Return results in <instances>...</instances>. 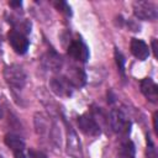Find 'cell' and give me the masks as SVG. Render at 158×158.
Wrapping results in <instances>:
<instances>
[{
  "label": "cell",
  "instance_id": "6da1fadb",
  "mask_svg": "<svg viewBox=\"0 0 158 158\" xmlns=\"http://www.w3.org/2000/svg\"><path fill=\"white\" fill-rule=\"evenodd\" d=\"M4 79H5L6 84L9 86H11L12 89L21 90L26 84L27 75L21 65L10 64V65H6L4 69Z\"/></svg>",
  "mask_w": 158,
  "mask_h": 158
},
{
  "label": "cell",
  "instance_id": "7a4b0ae2",
  "mask_svg": "<svg viewBox=\"0 0 158 158\" xmlns=\"http://www.w3.org/2000/svg\"><path fill=\"white\" fill-rule=\"evenodd\" d=\"M133 14L139 20L154 21L158 17V7L153 1H136L133 2Z\"/></svg>",
  "mask_w": 158,
  "mask_h": 158
},
{
  "label": "cell",
  "instance_id": "3957f363",
  "mask_svg": "<svg viewBox=\"0 0 158 158\" xmlns=\"http://www.w3.org/2000/svg\"><path fill=\"white\" fill-rule=\"evenodd\" d=\"M109 121H110V126L114 130V132L118 135H125L130 132L131 122L127 118V116L123 114V111H121L120 109H114L110 111Z\"/></svg>",
  "mask_w": 158,
  "mask_h": 158
},
{
  "label": "cell",
  "instance_id": "277c9868",
  "mask_svg": "<svg viewBox=\"0 0 158 158\" xmlns=\"http://www.w3.org/2000/svg\"><path fill=\"white\" fill-rule=\"evenodd\" d=\"M7 40H9L10 46L17 54H25L27 52L30 41L27 40L25 33L16 31V30H10L7 33Z\"/></svg>",
  "mask_w": 158,
  "mask_h": 158
},
{
  "label": "cell",
  "instance_id": "5b68a950",
  "mask_svg": "<svg viewBox=\"0 0 158 158\" xmlns=\"http://www.w3.org/2000/svg\"><path fill=\"white\" fill-rule=\"evenodd\" d=\"M78 127L86 136L95 137V136H99L101 133L100 126L98 125L95 118L89 114H83L81 116L78 117Z\"/></svg>",
  "mask_w": 158,
  "mask_h": 158
},
{
  "label": "cell",
  "instance_id": "8992f818",
  "mask_svg": "<svg viewBox=\"0 0 158 158\" xmlns=\"http://www.w3.org/2000/svg\"><path fill=\"white\" fill-rule=\"evenodd\" d=\"M49 86L52 89V91L62 98H67L73 94L74 86L72 85V83L65 78V77H56L52 78L49 81Z\"/></svg>",
  "mask_w": 158,
  "mask_h": 158
},
{
  "label": "cell",
  "instance_id": "52a82bcc",
  "mask_svg": "<svg viewBox=\"0 0 158 158\" xmlns=\"http://www.w3.org/2000/svg\"><path fill=\"white\" fill-rule=\"evenodd\" d=\"M67 52L72 58H74L77 60L86 62L89 59V49H88L86 44L80 38H75V40L70 41Z\"/></svg>",
  "mask_w": 158,
  "mask_h": 158
},
{
  "label": "cell",
  "instance_id": "ba28073f",
  "mask_svg": "<svg viewBox=\"0 0 158 158\" xmlns=\"http://www.w3.org/2000/svg\"><path fill=\"white\" fill-rule=\"evenodd\" d=\"M5 144L14 152L15 158H26V156H25V142L17 135L7 133L5 136Z\"/></svg>",
  "mask_w": 158,
  "mask_h": 158
},
{
  "label": "cell",
  "instance_id": "9c48e42d",
  "mask_svg": "<svg viewBox=\"0 0 158 158\" xmlns=\"http://www.w3.org/2000/svg\"><path fill=\"white\" fill-rule=\"evenodd\" d=\"M142 94L146 96V99L153 104H157L158 101V86L151 78H144L139 84Z\"/></svg>",
  "mask_w": 158,
  "mask_h": 158
},
{
  "label": "cell",
  "instance_id": "30bf717a",
  "mask_svg": "<svg viewBox=\"0 0 158 158\" xmlns=\"http://www.w3.org/2000/svg\"><path fill=\"white\" fill-rule=\"evenodd\" d=\"M130 49H131V53L139 60H146L149 56V48H148L147 43L142 40H138V38L131 40Z\"/></svg>",
  "mask_w": 158,
  "mask_h": 158
},
{
  "label": "cell",
  "instance_id": "8fae6325",
  "mask_svg": "<svg viewBox=\"0 0 158 158\" xmlns=\"http://www.w3.org/2000/svg\"><path fill=\"white\" fill-rule=\"evenodd\" d=\"M42 64L51 70H58L62 67V58L54 51H48L42 58Z\"/></svg>",
  "mask_w": 158,
  "mask_h": 158
},
{
  "label": "cell",
  "instance_id": "7c38bea8",
  "mask_svg": "<svg viewBox=\"0 0 158 158\" xmlns=\"http://www.w3.org/2000/svg\"><path fill=\"white\" fill-rule=\"evenodd\" d=\"M65 78L72 83L73 86H83L85 84V80H86L84 70L81 68H77V67L72 68L69 70V75Z\"/></svg>",
  "mask_w": 158,
  "mask_h": 158
},
{
  "label": "cell",
  "instance_id": "4fadbf2b",
  "mask_svg": "<svg viewBox=\"0 0 158 158\" xmlns=\"http://www.w3.org/2000/svg\"><path fill=\"white\" fill-rule=\"evenodd\" d=\"M118 158H135V146L131 141H126L120 146Z\"/></svg>",
  "mask_w": 158,
  "mask_h": 158
},
{
  "label": "cell",
  "instance_id": "5bb4252c",
  "mask_svg": "<svg viewBox=\"0 0 158 158\" xmlns=\"http://www.w3.org/2000/svg\"><path fill=\"white\" fill-rule=\"evenodd\" d=\"M53 5H54V7H56L59 12H62V14H64V15H67V16H70V15H72V9H70V6L68 5V2H65V1H63V0H59V1H54Z\"/></svg>",
  "mask_w": 158,
  "mask_h": 158
},
{
  "label": "cell",
  "instance_id": "9a60e30c",
  "mask_svg": "<svg viewBox=\"0 0 158 158\" xmlns=\"http://www.w3.org/2000/svg\"><path fill=\"white\" fill-rule=\"evenodd\" d=\"M115 59H116V64H117L120 73L122 75H125V57L117 48H115Z\"/></svg>",
  "mask_w": 158,
  "mask_h": 158
},
{
  "label": "cell",
  "instance_id": "2e32d148",
  "mask_svg": "<svg viewBox=\"0 0 158 158\" xmlns=\"http://www.w3.org/2000/svg\"><path fill=\"white\" fill-rule=\"evenodd\" d=\"M147 158H158L156 147L149 137H147Z\"/></svg>",
  "mask_w": 158,
  "mask_h": 158
},
{
  "label": "cell",
  "instance_id": "e0dca14e",
  "mask_svg": "<svg viewBox=\"0 0 158 158\" xmlns=\"http://www.w3.org/2000/svg\"><path fill=\"white\" fill-rule=\"evenodd\" d=\"M28 158H48V157L43 152L31 148V149H28Z\"/></svg>",
  "mask_w": 158,
  "mask_h": 158
},
{
  "label": "cell",
  "instance_id": "ac0fdd59",
  "mask_svg": "<svg viewBox=\"0 0 158 158\" xmlns=\"http://www.w3.org/2000/svg\"><path fill=\"white\" fill-rule=\"evenodd\" d=\"M9 5L12 6V7H20V6L22 5V2H21V1H10Z\"/></svg>",
  "mask_w": 158,
  "mask_h": 158
},
{
  "label": "cell",
  "instance_id": "d6986e66",
  "mask_svg": "<svg viewBox=\"0 0 158 158\" xmlns=\"http://www.w3.org/2000/svg\"><path fill=\"white\" fill-rule=\"evenodd\" d=\"M152 48H153L154 56L157 57V40H153V41H152Z\"/></svg>",
  "mask_w": 158,
  "mask_h": 158
},
{
  "label": "cell",
  "instance_id": "ffe728a7",
  "mask_svg": "<svg viewBox=\"0 0 158 158\" xmlns=\"http://www.w3.org/2000/svg\"><path fill=\"white\" fill-rule=\"evenodd\" d=\"M2 117V109H1V106H0V118Z\"/></svg>",
  "mask_w": 158,
  "mask_h": 158
}]
</instances>
